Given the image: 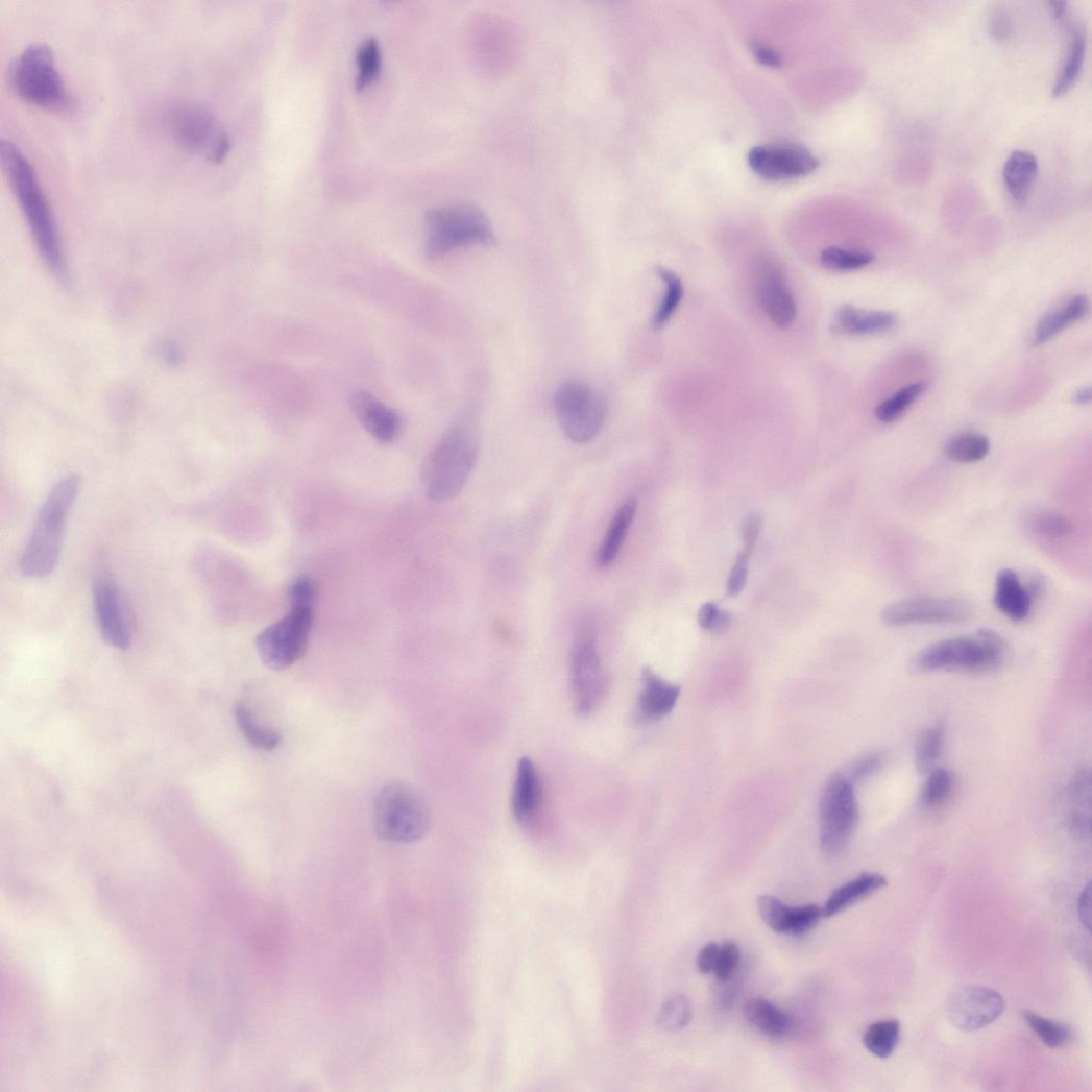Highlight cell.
<instances>
[{
    "label": "cell",
    "mask_w": 1092,
    "mask_h": 1092,
    "mask_svg": "<svg viewBox=\"0 0 1092 1092\" xmlns=\"http://www.w3.org/2000/svg\"><path fill=\"white\" fill-rule=\"evenodd\" d=\"M883 763V755L881 753H871L860 758L858 762L854 763L850 769L849 776H846L853 784L868 779L870 776L875 774Z\"/></svg>",
    "instance_id": "f6af8a7d"
},
{
    "label": "cell",
    "mask_w": 1092,
    "mask_h": 1092,
    "mask_svg": "<svg viewBox=\"0 0 1092 1092\" xmlns=\"http://www.w3.org/2000/svg\"><path fill=\"white\" fill-rule=\"evenodd\" d=\"M972 614V607L965 600L923 597L891 604L882 611L881 618L890 627H906L962 624L968 622Z\"/></svg>",
    "instance_id": "7c38bea8"
},
{
    "label": "cell",
    "mask_w": 1092,
    "mask_h": 1092,
    "mask_svg": "<svg viewBox=\"0 0 1092 1092\" xmlns=\"http://www.w3.org/2000/svg\"><path fill=\"white\" fill-rule=\"evenodd\" d=\"M755 294L759 306L777 326L785 329L793 323L797 306L778 265H759L755 274Z\"/></svg>",
    "instance_id": "e0dca14e"
},
{
    "label": "cell",
    "mask_w": 1092,
    "mask_h": 1092,
    "mask_svg": "<svg viewBox=\"0 0 1092 1092\" xmlns=\"http://www.w3.org/2000/svg\"><path fill=\"white\" fill-rule=\"evenodd\" d=\"M80 484L77 475H69L47 495L20 560L23 576L42 579L53 574L59 562L67 519Z\"/></svg>",
    "instance_id": "277c9868"
},
{
    "label": "cell",
    "mask_w": 1092,
    "mask_h": 1092,
    "mask_svg": "<svg viewBox=\"0 0 1092 1092\" xmlns=\"http://www.w3.org/2000/svg\"><path fill=\"white\" fill-rule=\"evenodd\" d=\"M424 253L431 260L469 246H492L495 234L488 216L468 203L435 208L426 214Z\"/></svg>",
    "instance_id": "5b68a950"
},
{
    "label": "cell",
    "mask_w": 1092,
    "mask_h": 1092,
    "mask_svg": "<svg viewBox=\"0 0 1092 1092\" xmlns=\"http://www.w3.org/2000/svg\"><path fill=\"white\" fill-rule=\"evenodd\" d=\"M751 51L755 60L762 66L775 69L783 66L784 59L782 55L771 46L753 42L751 44Z\"/></svg>",
    "instance_id": "c3c4849f"
},
{
    "label": "cell",
    "mask_w": 1092,
    "mask_h": 1092,
    "mask_svg": "<svg viewBox=\"0 0 1092 1092\" xmlns=\"http://www.w3.org/2000/svg\"><path fill=\"white\" fill-rule=\"evenodd\" d=\"M1005 1010L1003 996L992 989L962 986L948 995L946 1014L963 1032H975L998 1020Z\"/></svg>",
    "instance_id": "4fadbf2b"
},
{
    "label": "cell",
    "mask_w": 1092,
    "mask_h": 1092,
    "mask_svg": "<svg viewBox=\"0 0 1092 1092\" xmlns=\"http://www.w3.org/2000/svg\"><path fill=\"white\" fill-rule=\"evenodd\" d=\"M9 81L18 97L34 106L63 110L69 104L68 91L54 53L44 43L25 47L10 67Z\"/></svg>",
    "instance_id": "52a82bcc"
},
{
    "label": "cell",
    "mask_w": 1092,
    "mask_h": 1092,
    "mask_svg": "<svg viewBox=\"0 0 1092 1092\" xmlns=\"http://www.w3.org/2000/svg\"><path fill=\"white\" fill-rule=\"evenodd\" d=\"M757 909L767 926L779 935L802 936L817 927L823 918L817 905L790 907L772 895L759 896Z\"/></svg>",
    "instance_id": "ac0fdd59"
},
{
    "label": "cell",
    "mask_w": 1092,
    "mask_h": 1092,
    "mask_svg": "<svg viewBox=\"0 0 1092 1092\" xmlns=\"http://www.w3.org/2000/svg\"><path fill=\"white\" fill-rule=\"evenodd\" d=\"M749 557L748 554L742 552L732 567L727 585V593L731 598L739 596L746 585Z\"/></svg>",
    "instance_id": "bcb514c9"
},
{
    "label": "cell",
    "mask_w": 1092,
    "mask_h": 1092,
    "mask_svg": "<svg viewBox=\"0 0 1092 1092\" xmlns=\"http://www.w3.org/2000/svg\"><path fill=\"white\" fill-rule=\"evenodd\" d=\"M739 962V947L734 941L728 940L720 945V954L714 971L718 980L721 982L729 980L737 970Z\"/></svg>",
    "instance_id": "7bdbcfd3"
},
{
    "label": "cell",
    "mask_w": 1092,
    "mask_h": 1092,
    "mask_svg": "<svg viewBox=\"0 0 1092 1092\" xmlns=\"http://www.w3.org/2000/svg\"><path fill=\"white\" fill-rule=\"evenodd\" d=\"M1090 883L1081 893L1078 899V916L1083 926L1089 931L1091 924Z\"/></svg>",
    "instance_id": "816d5d0a"
},
{
    "label": "cell",
    "mask_w": 1092,
    "mask_h": 1092,
    "mask_svg": "<svg viewBox=\"0 0 1092 1092\" xmlns=\"http://www.w3.org/2000/svg\"><path fill=\"white\" fill-rule=\"evenodd\" d=\"M1066 30L1067 49L1052 89L1057 98L1072 88L1082 72L1086 54L1087 43L1083 26L1074 20L1066 19Z\"/></svg>",
    "instance_id": "cb8c5ba5"
},
{
    "label": "cell",
    "mask_w": 1092,
    "mask_h": 1092,
    "mask_svg": "<svg viewBox=\"0 0 1092 1092\" xmlns=\"http://www.w3.org/2000/svg\"><path fill=\"white\" fill-rule=\"evenodd\" d=\"M698 622L704 630L724 632L731 626L732 618L729 612L720 609L715 603H706L699 610Z\"/></svg>",
    "instance_id": "ee69618b"
},
{
    "label": "cell",
    "mask_w": 1092,
    "mask_h": 1092,
    "mask_svg": "<svg viewBox=\"0 0 1092 1092\" xmlns=\"http://www.w3.org/2000/svg\"><path fill=\"white\" fill-rule=\"evenodd\" d=\"M0 157L40 254L56 274L65 275V259L56 221L33 167L10 140H2Z\"/></svg>",
    "instance_id": "6da1fadb"
},
{
    "label": "cell",
    "mask_w": 1092,
    "mask_h": 1092,
    "mask_svg": "<svg viewBox=\"0 0 1092 1092\" xmlns=\"http://www.w3.org/2000/svg\"><path fill=\"white\" fill-rule=\"evenodd\" d=\"M945 741V729L937 724L926 729L919 737L916 747V766L921 774H928L937 768Z\"/></svg>",
    "instance_id": "836d02e7"
},
{
    "label": "cell",
    "mask_w": 1092,
    "mask_h": 1092,
    "mask_svg": "<svg viewBox=\"0 0 1092 1092\" xmlns=\"http://www.w3.org/2000/svg\"><path fill=\"white\" fill-rule=\"evenodd\" d=\"M356 59L359 72L355 84L356 89L361 91L372 83L382 71V49L374 37H369L360 44Z\"/></svg>",
    "instance_id": "d590c367"
},
{
    "label": "cell",
    "mask_w": 1092,
    "mask_h": 1092,
    "mask_svg": "<svg viewBox=\"0 0 1092 1092\" xmlns=\"http://www.w3.org/2000/svg\"><path fill=\"white\" fill-rule=\"evenodd\" d=\"M656 270L666 284V293L652 319V326L659 329L666 324L677 311L684 295V287L681 278L674 271L663 267H658Z\"/></svg>",
    "instance_id": "d6a6232c"
},
{
    "label": "cell",
    "mask_w": 1092,
    "mask_h": 1092,
    "mask_svg": "<svg viewBox=\"0 0 1092 1092\" xmlns=\"http://www.w3.org/2000/svg\"><path fill=\"white\" fill-rule=\"evenodd\" d=\"M887 885V878L878 873H866L852 879L832 892L822 909L823 918L838 916Z\"/></svg>",
    "instance_id": "d4e9b609"
},
{
    "label": "cell",
    "mask_w": 1092,
    "mask_h": 1092,
    "mask_svg": "<svg viewBox=\"0 0 1092 1092\" xmlns=\"http://www.w3.org/2000/svg\"><path fill=\"white\" fill-rule=\"evenodd\" d=\"M994 605L1016 623L1025 621L1030 613L1033 596L1012 568H1003L996 576Z\"/></svg>",
    "instance_id": "7402d4cb"
},
{
    "label": "cell",
    "mask_w": 1092,
    "mask_h": 1092,
    "mask_svg": "<svg viewBox=\"0 0 1092 1092\" xmlns=\"http://www.w3.org/2000/svg\"><path fill=\"white\" fill-rule=\"evenodd\" d=\"M555 410L563 434L577 444L593 441L606 418L603 397L583 380H568L561 385L555 395Z\"/></svg>",
    "instance_id": "30bf717a"
},
{
    "label": "cell",
    "mask_w": 1092,
    "mask_h": 1092,
    "mask_svg": "<svg viewBox=\"0 0 1092 1092\" xmlns=\"http://www.w3.org/2000/svg\"><path fill=\"white\" fill-rule=\"evenodd\" d=\"M896 322L893 313L865 311L845 305L836 311L832 330L842 335L870 336L890 330Z\"/></svg>",
    "instance_id": "603a6c76"
},
{
    "label": "cell",
    "mask_w": 1092,
    "mask_h": 1092,
    "mask_svg": "<svg viewBox=\"0 0 1092 1092\" xmlns=\"http://www.w3.org/2000/svg\"><path fill=\"white\" fill-rule=\"evenodd\" d=\"M165 125L175 144L189 153L203 155L214 164L222 163L229 153L228 135L203 104L172 103L166 110Z\"/></svg>",
    "instance_id": "9c48e42d"
},
{
    "label": "cell",
    "mask_w": 1092,
    "mask_h": 1092,
    "mask_svg": "<svg viewBox=\"0 0 1092 1092\" xmlns=\"http://www.w3.org/2000/svg\"><path fill=\"white\" fill-rule=\"evenodd\" d=\"M543 786L537 767L532 758L521 757L517 765L512 812L518 824L530 827L541 810Z\"/></svg>",
    "instance_id": "44dd1931"
},
{
    "label": "cell",
    "mask_w": 1092,
    "mask_h": 1092,
    "mask_svg": "<svg viewBox=\"0 0 1092 1092\" xmlns=\"http://www.w3.org/2000/svg\"><path fill=\"white\" fill-rule=\"evenodd\" d=\"M317 588L307 577L289 587L290 610L263 630L256 639L260 658L272 671L288 670L307 652L314 618Z\"/></svg>",
    "instance_id": "3957f363"
},
{
    "label": "cell",
    "mask_w": 1092,
    "mask_h": 1092,
    "mask_svg": "<svg viewBox=\"0 0 1092 1092\" xmlns=\"http://www.w3.org/2000/svg\"><path fill=\"white\" fill-rule=\"evenodd\" d=\"M1008 656L1005 640L991 630L971 636L954 637L932 644L915 658L920 672H990L1002 666Z\"/></svg>",
    "instance_id": "8992f818"
},
{
    "label": "cell",
    "mask_w": 1092,
    "mask_h": 1092,
    "mask_svg": "<svg viewBox=\"0 0 1092 1092\" xmlns=\"http://www.w3.org/2000/svg\"><path fill=\"white\" fill-rule=\"evenodd\" d=\"M693 1017V1008L683 994L673 996L660 1010L658 1023L669 1032H678L686 1027Z\"/></svg>",
    "instance_id": "b9f144b4"
},
{
    "label": "cell",
    "mask_w": 1092,
    "mask_h": 1092,
    "mask_svg": "<svg viewBox=\"0 0 1092 1092\" xmlns=\"http://www.w3.org/2000/svg\"><path fill=\"white\" fill-rule=\"evenodd\" d=\"M1024 521L1028 531L1044 539H1064L1073 532L1071 521L1053 512H1033L1025 517Z\"/></svg>",
    "instance_id": "8d00e7d4"
},
{
    "label": "cell",
    "mask_w": 1092,
    "mask_h": 1092,
    "mask_svg": "<svg viewBox=\"0 0 1092 1092\" xmlns=\"http://www.w3.org/2000/svg\"><path fill=\"white\" fill-rule=\"evenodd\" d=\"M1071 798L1073 801V812L1071 815V828L1079 834L1085 835L1089 832L1090 827V782L1088 773L1082 771L1075 777L1071 788Z\"/></svg>",
    "instance_id": "74e56055"
},
{
    "label": "cell",
    "mask_w": 1092,
    "mask_h": 1092,
    "mask_svg": "<svg viewBox=\"0 0 1092 1092\" xmlns=\"http://www.w3.org/2000/svg\"><path fill=\"white\" fill-rule=\"evenodd\" d=\"M1091 399V390L1089 388L1078 391L1074 396V402L1078 405H1086Z\"/></svg>",
    "instance_id": "f5cc1de1"
},
{
    "label": "cell",
    "mask_w": 1092,
    "mask_h": 1092,
    "mask_svg": "<svg viewBox=\"0 0 1092 1092\" xmlns=\"http://www.w3.org/2000/svg\"><path fill=\"white\" fill-rule=\"evenodd\" d=\"M746 1020L759 1032L773 1037L786 1036L793 1026L790 1016L763 998H751L743 1008Z\"/></svg>",
    "instance_id": "4316f807"
},
{
    "label": "cell",
    "mask_w": 1092,
    "mask_h": 1092,
    "mask_svg": "<svg viewBox=\"0 0 1092 1092\" xmlns=\"http://www.w3.org/2000/svg\"><path fill=\"white\" fill-rule=\"evenodd\" d=\"M1022 1017L1027 1026L1049 1048L1067 1047L1073 1040V1029L1065 1023L1043 1018L1030 1011H1024Z\"/></svg>",
    "instance_id": "4dcf8cb0"
},
{
    "label": "cell",
    "mask_w": 1092,
    "mask_h": 1092,
    "mask_svg": "<svg viewBox=\"0 0 1092 1092\" xmlns=\"http://www.w3.org/2000/svg\"><path fill=\"white\" fill-rule=\"evenodd\" d=\"M480 453L477 420L465 416L443 434L421 469V484L427 496L435 503L457 498L466 486Z\"/></svg>",
    "instance_id": "7a4b0ae2"
},
{
    "label": "cell",
    "mask_w": 1092,
    "mask_h": 1092,
    "mask_svg": "<svg viewBox=\"0 0 1092 1092\" xmlns=\"http://www.w3.org/2000/svg\"><path fill=\"white\" fill-rule=\"evenodd\" d=\"M925 390L926 386L922 383L909 385L899 390L876 408V417L884 423L897 420L923 395Z\"/></svg>",
    "instance_id": "f35d334b"
},
{
    "label": "cell",
    "mask_w": 1092,
    "mask_h": 1092,
    "mask_svg": "<svg viewBox=\"0 0 1092 1092\" xmlns=\"http://www.w3.org/2000/svg\"><path fill=\"white\" fill-rule=\"evenodd\" d=\"M641 685L634 711L635 722L651 724L669 717L679 700L680 686L664 681L649 669L642 672Z\"/></svg>",
    "instance_id": "ffe728a7"
},
{
    "label": "cell",
    "mask_w": 1092,
    "mask_h": 1092,
    "mask_svg": "<svg viewBox=\"0 0 1092 1092\" xmlns=\"http://www.w3.org/2000/svg\"><path fill=\"white\" fill-rule=\"evenodd\" d=\"M822 264L835 271H852L864 268L874 261V256L856 250L829 247L821 253Z\"/></svg>",
    "instance_id": "60d3db41"
},
{
    "label": "cell",
    "mask_w": 1092,
    "mask_h": 1092,
    "mask_svg": "<svg viewBox=\"0 0 1092 1092\" xmlns=\"http://www.w3.org/2000/svg\"><path fill=\"white\" fill-rule=\"evenodd\" d=\"M747 160L755 174L774 181L809 175L820 166L808 149L794 145L757 146L748 152Z\"/></svg>",
    "instance_id": "2e32d148"
},
{
    "label": "cell",
    "mask_w": 1092,
    "mask_h": 1092,
    "mask_svg": "<svg viewBox=\"0 0 1092 1092\" xmlns=\"http://www.w3.org/2000/svg\"><path fill=\"white\" fill-rule=\"evenodd\" d=\"M900 1030L898 1020L889 1019L875 1022L865 1033V1047L877 1059L887 1060L897 1049Z\"/></svg>",
    "instance_id": "f546056e"
},
{
    "label": "cell",
    "mask_w": 1092,
    "mask_h": 1092,
    "mask_svg": "<svg viewBox=\"0 0 1092 1092\" xmlns=\"http://www.w3.org/2000/svg\"><path fill=\"white\" fill-rule=\"evenodd\" d=\"M989 440L979 434H963L949 441L944 450L948 459L960 463H974L987 457Z\"/></svg>",
    "instance_id": "e575fe53"
},
{
    "label": "cell",
    "mask_w": 1092,
    "mask_h": 1092,
    "mask_svg": "<svg viewBox=\"0 0 1092 1092\" xmlns=\"http://www.w3.org/2000/svg\"><path fill=\"white\" fill-rule=\"evenodd\" d=\"M1088 310V299L1081 295L1044 316L1036 327L1034 346H1041L1055 338L1065 329L1085 317Z\"/></svg>",
    "instance_id": "83f0119b"
},
{
    "label": "cell",
    "mask_w": 1092,
    "mask_h": 1092,
    "mask_svg": "<svg viewBox=\"0 0 1092 1092\" xmlns=\"http://www.w3.org/2000/svg\"><path fill=\"white\" fill-rule=\"evenodd\" d=\"M1038 173V161L1026 151H1015L1008 159L1003 168V179L1011 196L1023 203L1028 198L1030 188Z\"/></svg>",
    "instance_id": "f1b7e54d"
},
{
    "label": "cell",
    "mask_w": 1092,
    "mask_h": 1092,
    "mask_svg": "<svg viewBox=\"0 0 1092 1092\" xmlns=\"http://www.w3.org/2000/svg\"><path fill=\"white\" fill-rule=\"evenodd\" d=\"M95 616L100 632L111 646L127 650L131 644V629L118 583L108 569H101L92 586Z\"/></svg>",
    "instance_id": "9a60e30c"
},
{
    "label": "cell",
    "mask_w": 1092,
    "mask_h": 1092,
    "mask_svg": "<svg viewBox=\"0 0 1092 1092\" xmlns=\"http://www.w3.org/2000/svg\"><path fill=\"white\" fill-rule=\"evenodd\" d=\"M720 954V945L715 942H710L702 947L697 965L698 969L702 974H709L715 971L718 960Z\"/></svg>",
    "instance_id": "681fc988"
},
{
    "label": "cell",
    "mask_w": 1092,
    "mask_h": 1092,
    "mask_svg": "<svg viewBox=\"0 0 1092 1092\" xmlns=\"http://www.w3.org/2000/svg\"><path fill=\"white\" fill-rule=\"evenodd\" d=\"M859 822V805L854 784L844 775L832 777L820 801V838L828 854L841 852Z\"/></svg>",
    "instance_id": "8fae6325"
},
{
    "label": "cell",
    "mask_w": 1092,
    "mask_h": 1092,
    "mask_svg": "<svg viewBox=\"0 0 1092 1092\" xmlns=\"http://www.w3.org/2000/svg\"><path fill=\"white\" fill-rule=\"evenodd\" d=\"M990 31L993 37L1002 41L1006 39L1011 32V25L1005 13L1001 9H996L992 13L990 18Z\"/></svg>",
    "instance_id": "f907efd6"
},
{
    "label": "cell",
    "mask_w": 1092,
    "mask_h": 1092,
    "mask_svg": "<svg viewBox=\"0 0 1092 1092\" xmlns=\"http://www.w3.org/2000/svg\"><path fill=\"white\" fill-rule=\"evenodd\" d=\"M234 717L246 739L256 748L271 751L280 746L282 739L280 734L260 726L246 705L237 704Z\"/></svg>",
    "instance_id": "1f68e13d"
},
{
    "label": "cell",
    "mask_w": 1092,
    "mask_h": 1092,
    "mask_svg": "<svg viewBox=\"0 0 1092 1092\" xmlns=\"http://www.w3.org/2000/svg\"><path fill=\"white\" fill-rule=\"evenodd\" d=\"M353 409L364 430L379 443L394 442L402 431L398 413L367 391L351 396Z\"/></svg>",
    "instance_id": "d6986e66"
},
{
    "label": "cell",
    "mask_w": 1092,
    "mask_h": 1092,
    "mask_svg": "<svg viewBox=\"0 0 1092 1092\" xmlns=\"http://www.w3.org/2000/svg\"><path fill=\"white\" fill-rule=\"evenodd\" d=\"M637 506L635 499H629L615 511L597 552L596 561L599 566L608 567L618 558L629 530L633 525Z\"/></svg>",
    "instance_id": "484cf974"
},
{
    "label": "cell",
    "mask_w": 1092,
    "mask_h": 1092,
    "mask_svg": "<svg viewBox=\"0 0 1092 1092\" xmlns=\"http://www.w3.org/2000/svg\"><path fill=\"white\" fill-rule=\"evenodd\" d=\"M576 708L588 717L598 707L606 690V677L594 640L584 636L576 644L569 664Z\"/></svg>",
    "instance_id": "5bb4252c"
},
{
    "label": "cell",
    "mask_w": 1092,
    "mask_h": 1092,
    "mask_svg": "<svg viewBox=\"0 0 1092 1092\" xmlns=\"http://www.w3.org/2000/svg\"><path fill=\"white\" fill-rule=\"evenodd\" d=\"M927 775L922 787L921 802L927 808H932L944 802L951 796L955 778L954 775L944 768H935Z\"/></svg>",
    "instance_id": "ab89813d"
},
{
    "label": "cell",
    "mask_w": 1092,
    "mask_h": 1092,
    "mask_svg": "<svg viewBox=\"0 0 1092 1092\" xmlns=\"http://www.w3.org/2000/svg\"><path fill=\"white\" fill-rule=\"evenodd\" d=\"M763 527V517L761 514L754 513L749 515L745 520L742 528L743 540H744V553L751 555L753 548L761 534Z\"/></svg>",
    "instance_id": "7dc6e473"
},
{
    "label": "cell",
    "mask_w": 1092,
    "mask_h": 1092,
    "mask_svg": "<svg viewBox=\"0 0 1092 1092\" xmlns=\"http://www.w3.org/2000/svg\"><path fill=\"white\" fill-rule=\"evenodd\" d=\"M372 825L375 834L383 840L413 843L429 833L431 814L411 786L391 782L380 790L374 798Z\"/></svg>",
    "instance_id": "ba28073f"
}]
</instances>
